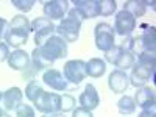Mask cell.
Returning <instances> with one entry per match:
<instances>
[{
  "label": "cell",
  "mask_w": 156,
  "mask_h": 117,
  "mask_svg": "<svg viewBox=\"0 0 156 117\" xmlns=\"http://www.w3.org/2000/svg\"><path fill=\"white\" fill-rule=\"evenodd\" d=\"M33 105H34V108L39 112H42L44 115L61 112V95L55 94V92L42 90V92L37 95V98L33 101Z\"/></svg>",
  "instance_id": "cell-1"
},
{
  "label": "cell",
  "mask_w": 156,
  "mask_h": 117,
  "mask_svg": "<svg viewBox=\"0 0 156 117\" xmlns=\"http://www.w3.org/2000/svg\"><path fill=\"white\" fill-rule=\"evenodd\" d=\"M94 34H95V47L98 50L108 51L115 45V39H114L115 33L109 23H106V22L97 23L94 28Z\"/></svg>",
  "instance_id": "cell-2"
},
{
  "label": "cell",
  "mask_w": 156,
  "mask_h": 117,
  "mask_svg": "<svg viewBox=\"0 0 156 117\" xmlns=\"http://www.w3.org/2000/svg\"><path fill=\"white\" fill-rule=\"evenodd\" d=\"M62 75L67 80V83L80 84L86 78V62L83 59H72L67 61L62 67Z\"/></svg>",
  "instance_id": "cell-3"
},
{
  "label": "cell",
  "mask_w": 156,
  "mask_h": 117,
  "mask_svg": "<svg viewBox=\"0 0 156 117\" xmlns=\"http://www.w3.org/2000/svg\"><path fill=\"white\" fill-rule=\"evenodd\" d=\"M80 30H81V23H78L69 17L61 19V23L55 28V34L64 39L67 44L69 42H76L80 37Z\"/></svg>",
  "instance_id": "cell-4"
},
{
  "label": "cell",
  "mask_w": 156,
  "mask_h": 117,
  "mask_svg": "<svg viewBox=\"0 0 156 117\" xmlns=\"http://www.w3.org/2000/svg\"><path fill=\"white\" fill-rule=\"evenodd\" d=\"M144 33H140L139 36H134V51L133 53H140L144 50L154 51L156 48V31L154 27H148L144 25Z\"/></svg>",
  "instance_id": "cell-5"
},
{
  "label": "cell",
  "mask_w": 156,
  "mask_h": 117,
  "mask_svg": "<svg viewBox=\"0 0 156 117\" xmlns=\"http://www.w3.org/2000/svg\"><path fill=\"white\" fill-rule=\"evenodd\" d=\"M136 30V19L126 11H119L114 19V33L120 34L123 37L129 36Z\"/></svg>",
  "instance_id": "cell-6"
},
{
  "label": "cell",
  "mask_w": 156,
  "mask_h": 117,
  "mask_svg": "<svg viewBox=\"0 0 156 117\" xmlns=\"http://www.w3.org/2000/svg\"><path fill=\"white\" fill-rule=\"evenodd\" d=\"M67 11H69L67 0H50V2H45L42 6L44 17H47L50 20L64 19V16L67 14Z\"/></svg>",
  "instance_id": "cell-7"
},
{
  "label": "cell",
  "mask_w": 156,
  "mask_h": 117,
  "mask_svg": "<svg viewBox=\"0 0 156 117\" xmlns=\"http://www.w3.org/2000/svg\"><path fill=\"white\" fill-rule=\"evenodd\" d=\"M153 73H154L153 69L142 66V64H139V62L136 61V62L133 64V67H131V75L128 76L129 84L134 86L136 89H139V87H142V86H145V83L150 80V78H153Z\"/></svg>",
  "instance_id": "cell-8"
},
{
  "label": "cell",
  "mask_w": 156,
  "mask_h": 117,
  "mask_svg": "<svg viewBox=\"0 0 156 117\" xmlns=\"http://www.w3.org/2000/svg\"><path fill=\"white\" fill-rule=\"evenodd\" d=\"M42 48L50 53L55 59H62L67 56V51H69V47H67V42L61 39L59 36L53 34L50 39H47V42L42 45Z\"/></svg>",
  "instance_id": "cell-9"
},
{
  "label": "cell",
  "mask_w": 156,
  "mask_h": 117,
  "mask_svg": "<svg viewBox=\"0 0 156 117\" xmlns=\"http://www.w3.org/2000/svg\"><path fill=\"white\" fill-rule=\"evenodd\" d=\"M134 103L142 108V109H154L156 105V94H154V89L150 86H142L136 90V94L133 97Z\"/></svg>",
  "instance_id": "cell-10"
},
{
  "label": "cell",
  "mask_w": 156,
  "mask_h": 117,
  "mask_svg": "<svg viewBox=\"0 0 156 117\" xmlns=\"http://www.w3.org/2000/svg\"><path fill=\"white\" fill-rule=\"evenodd\" d=\"M42 81L44 84H47L50 89L53 90H58V92H62V90H66L69 87V83L67 80L64 78V75L56 70V69H47L42 75Z\"/></svg>",
  "instance_id": "cell-11"
},
{
  "label": "cell",
  "mask_w": 156,
  "mask_h": 117,
  "mask_svg": "<svg viewBox=\"0 0 156 117\" xmlns=\"http://www.w3.org/2000/svg\"><path fill=\"white\" fill-rule=\"evenodd\" d=\"M30 59H31V66L34 67V70H47V69H51L53 62L56 61L50 53H47L42 47H36L31 51Z\"/></svg>",
  "instance_id": "cell-12"
},
{
  "label": "cell",
  "mask_w": 156,
  "mask_h": 117,
  "mask_svg": "<svg viewBox=\"0 0 156 117\" xmlns=\"http://www.w3.org/2000/svg\"><path fill=\"white\" fill-rule=\"evenodd\" d=\"M22 98H23V92H22L20 87H9L2 95V100H0V109L5 111V112L16 109V106L19 105V103H22Z\"/></svg>",
  "instance_id": "cell-13"
},
{
  "label": "cell",
  "mask_w": 156,
  "mask_h": 117,
  "mask_svg": "<svg viewBox=\"0 0 156 117\" xmlns=\"http://www.w3.org/2000/svg\"><path fill=\"white\" fill-rule=\"evenodd\" d=\"M8 66L12 70H22V72H27L31 66V59L30 55L27 53L25 50L17 48V50H12V53H9L8 56Z\"/></svg>",
  "instance_id": "cell-14"
},
{
  "label": "cell",
  "mask_w": 156,
  "mask_h": 117,
  "mask_svg": "<svg viewBox=\"0 0 156 117\" xmlns=\"http://www.w3.org/2000/svg\"><path fill=\"white\" fill-rule=\"evenodd\" d=\"M129 86V80H128V75L123 70L115 69L109 73L108 76V87L112 90L114 94H123L125 90Z\"/></svg>",
  "instance_id": "cell-15"
},
{
  "label": "cell",
  "mask_w": 156,
  "mask_h": 117,
  "mask_svg": "<svg viewBox=\"0 0 156 117\" xmlns=\"http://www.w3.org/2000/svg\"><path fill=\"white\" fill-rule=\"evenodd\" d=\"M78 103H80V106L87 109V111H94L98 105H100V95L97 92V89L94 84H87L84 87V90L81 92L80 98H78Z\"/></svg>",
  "instance_id": "cell-16"
},
{
  "label": "cell",
  "mask_w": 156,
  "mask_h": 117,
  "mask_svg": "<svg viewBox=\"0 0 156 117\" xmlns=\"http://www.w3.org/2000/svg\"><path fill=\"white\" fill-rule=\"evenodd\" d=\"M28 41V31L25 30H19V28H9V31L5 36V42L8 47L12 48H20L22 45H25Z\"/></svg>",
  "instance_id": "cell-17"
},
{
  "label": "cell",
  "mask_w": 156,
  "mask_h": 117,
  "mask_svg": "<svg viewBox=\"0 0 156 117\" xmlns=\"http://www.w3.org/2000/svg\"><path fill=\"white\" fill-rule=\"evenodd\" d=\"M73 8L80 9L83 12L84 19H94L98 17V8H97V0H75Z\"/></svg>",
  "instance_id": "cell-18"
},
{
  "label": "cell",
  "mask_w": 156,
  "mask_h": 117,
  "mask_svg": "<svg viewBox=\"0 0 156 117\" xmlns=\"http://www.w3.org/2000/svg\"><path fill=\"white\" fill-rule=\"evenodd\" d=\"M105 72H106V62H105V59L90 58L86 62V76L100 78V76L105 75Z\"/></svg>",
  "instance_id": "cell-19"
},
{
  "label": "cell",
  "mask_w": 156,
  "mask_h": 117,
  "mask_svg": "<svg viewBox=\"0 0 156 117\" xmlns=\"http://www.w3.org/2000/svg\"><path fill=\"white\" fill-rule=\"evenodd\" d=\"M123 11L129 12L134 19L136 17H142L145 14V3L142 2V0H126V2L123 3Z\"/></svg>",
  "instance_id": "cell-20"
},
{
  "label": "cell",
  "mask_w": 156,
  "mask_h": 117,
  "mask_svg": "<svg viewBox=\"0 0 156 117\" xmlns=\"http://www.w3.org/2000/svg\"><path fill=\"white\" fill-rule=\"evenodd\" d=\"M134 62H136V56H134V53H131V51H126V50H122V51H120V55H119V58L115 59L114 66L119 69V70L126 72L128 69H131V67H133V64H134Z\"/></svg>",
  "instance_id": "cell-21"
},
{
  "label": "cell",
  "mask_w": 156,
  "mask_h": 117,
  "mask_svg": "<svg viewBox=\"0 0 156 117\" xmlns=\"http://www.w3.org/2000/svg\"><path fill=\"white\" fill-rule=\"evenodd\" d=\"M117 109H119L120 114H125V115L133 114L136 111V103H134L133 97H129V95L120 97V100L117 101Z\"/></svg>",
  "instance_id": "cell-22"
},
{
  "label": "cell",
  "mask_w": 156,
  "mask_h": 117,
  "mask_svg": "<svg viewBox=\"0 0 156 117\" xmlns=\"http://www.w3.org/2000/svg\"><path fill=\"white\" fill-rule=\"evenodd\" d=\"M97 8H98V16L108 17L112 16V12H115L117 2L115 0H97Z\"/></svg>",
  "instance_id": "cell-23"
},
{
  "label": "cell",
  "mask_w": 156,
  "mask_h": 117,
  "mask_svg": "<svg viewBox=\"0 0 156 117\" xmlns=\"http://www.w3.org/2000/svg\"><path fill=\"white\" fill-rule=\"evenodd\" d=\"M44 90V87H42V84L39 83L37 80H31L28 84H27V87H25V97H27L31 103L37 98V95L41 94Z\"/></svg>",
  "instance_id": "cell-24"
},
{
  "label": "cell",
  "mask_w": 156,
  "mask_h": 117,
  "mask_svg": "<svg viewBox=\"0 0 156 117\" xmlns=\"http://www.w3.org/2000/svg\"><path fill=\"white\" fill-rule=\"evenodd\" d=\"M137 62L154 70V67H156V55H154V51L144 50V51H140V53H137Z\"/></svg>",
  "instance_id": "cell-25"
},
{
  "label": "cell",
  "mask_w": 156,
  "mask_h": 117,
  "mask_svg": "<svg viewBox=\"0 0 156 117\" xmlns=\"http://www.w3.org/2000/svg\"><path fill=\"white\" fill-rule=\"evenodd\" d=\"M11 28H19V30H25V31H31V25H30V20L28 17H25V14H16V16H12L11 22Z\"/></svg>",
  "instance_id": "cell-26"
},
{
  "label": "cell",
  "mask_w": 156,
  "mask_h": 117,
  "mask_svg": "<svg viewBox=\"0 0 156 117\" xmlns=\"http://www.w3.org/2000/svg\"><path fill=\"white\" fill-rule=\"evenodd\" d=\"M55 28H56V27L44 28V30H41V31H36V33H34V44H36V47H42V45L47 42V39H50L51 36L55 34Z\"/></svg>",
  "instance_id": "cell-27"
},
{
  "label": "cell",
  "mask_w": 156,
  "mask_h": 117,
  "mask_svg": "<svg viewBox=\"0 0 156 117\" xmlns=\"http://www.w3.org/2000/svg\"><path fill=\"white\" fill-rule=\"evenodd\" d=\"M30 25H31V31H41V30H44V28H51V27H55L53 25V22H51L50 19H47V17H34L31 22H30Z\"/></svg>",
  "instance_id": "cell-28"
},
{
  "label": "cell",
  "mask_w": 156,
  "mask_h": 117,
  "mask_svg": "<svg viewBox=\"0 0 156 117\" xmlns=\"http://www.w3.org/2000/svg\"><path fill=\"white\" fill-rule=\"evenodd\" d=\"M76 108V98L70 94L61 95V112H72Z\"/></svg>",
  "instance_id": "cell-29"
},
{
  "label": "cell",
  "mask_w": 156,
  "mask_h": 117,
  "mask_svg": "<svg viewBox=\"0 0 156 117\" xmlns=\"http://www.w3.org/2000/svg\"><path fill=\"white\" fill-rule=\"evenodd\" d=\"M14 112H16V117H34V109L30 105H25V103H19Z\"/></svg>",
  "instance_id": "cell-30"
},
{
  "label": "cell",
  "mask_w": 156,
  "mask_h": 117,
  "mask_svg": "<svg viewBox=\"0 0 156 117\" xmlns=\"http://www.w3.org/2000/svg\"><path fill=\"white\" fill-rule=\"evenodd\" d=\"M11 3L14 5L17 9H20L23 12H28V11H31V8H33V5L36 2L34 0H11Z\"/></svg>",
  "instance_id": "cell-31"
},
{
  "label": "cell",
  "mask_w": 156,
  "mask_h": 117,
  "mask_svg": "<svg viewBox=\"0 0 156 117\" xmlns=\"http://www.w3.org/2000/svg\"><path fill=\"white\" fill-rule=\"evenodd\" d=\"M122 50H123V48H122L120 45H114L111 50L105 51V62L108 61V62L114 64V62H115V59L119 58V55H120V51H122Z\"/></svg>",
  "instance_id": "cell-32"
},
{
  "label": "cell",
  "mask_w": 156,
  "mask_h": 117,
  "mask_svg": "<svg viewBox=\"0 0 156 117\" xmlns=\"http://www.w3.org/2000/svg\"><path fill=\"white\" fill-rule=\"evenodd\" d=\"M67 17L72 19V20H75V22H78V23H83V22L86 20L84 16H83V12H81L80 9H76V8H70V9L67 11Z\"/></svg>",
  "instance_id": "cell-33"
},
{
  "label": "cell",
  "mask_w": 156,
  "mask_h": 117,
  "mask_svg": "<svg viewBox=\"0 0 156 117\" xmlns=\"http://www.w3.org/2000/svg\"><path fill=\"white\" fill-rule=\"evenodd\" d=\"M9 28H11L9 22L6 19H3V17H0V41H3V39H5V36L9 31Z\"/></svg>",
  "instance_id": "cell-34"
},
{
  "label": "cell",
  "mask_w": 156,
  "mask_h": 117,
  "mask_svg": "<svg viewBox=\"0 0 156 117\" xmlns=\"http://www.w3.org/2000/svg\"><path fill=\"white\" fill-rule=\"evenodd\" d=\"M72 117H94V114H92V111H87L81 106H76L72 111Z\"/></svg>",
  "instance_id": "cell-35"
},
{
  "label": "cell",
  "mask_w": 156,
  "mask_h": 117,
  "mask_svg": "<svg viewBox=\"0 0 156 117\" xmlns=\"http://www.w3.org/2000/svg\"><path fill=\"white\" fill-rule=\"evenodd\" d=\"M9 47L6 45V42H3V41H0V62H3V61H6L8 59V56H9Z\"/></svg>",
  "instance_id": "cell-36"
},
{
  "label": "cell",
  "mask_w": 156,
  "mask_h": 117,
  "mask_svg": "<svg viewBox=\"0 0 156 117\" xmlns=\"http://www.w3.org/2000/svg\"><path fill=\"white\" fill-rule=\"evenodd\" d=\"M137 117H156V112L154 109H142V112Z\"/></svg>",
  "instance_id": "cell-37"
},
{
  "label": "cell",
  "mask_w": 156,
  "mask_h": 117,
  "mask_svg": "<svg viewBox=\"0 0 156 117\" xmlns=\"http://www.w3.org/2000/svg\"><path fill=\"white\" fill-rule=\"evenodd\" d=\"M45 117H66V115H64V112H55V114H48Z\"/></svg>",
  "instance_id": "cell-38"
},
{
  "label": "cell",
  "mask_w": 156,
  "mask_h": 117,
  "mask_svg": "<svg viewBox=\"0 0 156 117\" xmlns=\"http://www.w3.org/2000/svg\"><path fill=\"white\" fill-rule=\"evenodd\" d=\"M0 117H11L8 112H5V111H2V109H0Z\"/></svg>",
  "instance_id": "cell-39"
},
{
  "label": "cell",
  "mask_w": 156,
  "mask_h": 117,
  "mask_svg": "<svg viewBox=\"0 0 156 117\" xmlns=\"http://www.w3.org/2000/svg\"><path fill=\"white\" fill-rule=\"evenodd\" d=\"M2 95H3V92H2V90H0V100H2Z\"/></svg>",
  "instance_id": "cell-40"
}]
</instances>
